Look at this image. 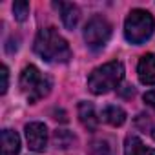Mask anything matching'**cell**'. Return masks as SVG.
<instances>
[{
	"mask_svg": "<svg viewBox=\"0 0 155 155\" xmlns=\"http://www.w3.org/2000/svg\"><path fill=\"white\" fill-rule=\"evenodd\" d=\"M35 53L46 60V62H55V64H64L71 58V48L66 42L64 37L58 35L55 28H44L37 33L35 44H33Z\"/></svg>",
	"mask_w": 155,
	"mask_h": 155,
	"instance_id": "6da1fadb",
	"label": "cell"
},
{
	"mask_svg": "<svg viewBox=\"0 0 155 155\" xmlns=\"http://www.w3.org/2000/svg\"><path fill=\"white\" fill-rule=\"evenodd\" d=\"M122 79H124L122 62L111 60V62H108L104 66H99L97 69L91 71V75L88 77V88H90L91 93L102 95V93H108L113 88H117Z\"/></svg>",
	"mask_w": 155,
	"mask_h": 155,
	"instance_id": "7a4b0ae2",
	"label": "cell"
},
{
	"mask_svg": "<svg viewBox=\"0 0 155 155\" xmlns=\"http://www.w3.org/2000/svg\"><path fill=\"white\" fill-rule=\"evenodd\" d=\"M51 84H53L51 77L42 73L33 64L26 66L20 73V90H22L24 97L28 99V102H31V104L44 99L51 91Z\"/></svg>",
	"mask_w": 155,
	"mask_h": 155,
	"instance_id": "3957f363",
	"label": "cell"
},
{
	"mask_svg": "<svg viewBox=\"0 0 155 155\" xmlns=\"http://www.w3.org/2000/svg\"><path fill=\"white\" fill-rule=\"evenodd\" d=\"M155 29V18L146 9H133L124 22V37L130 44H144Z\"/></svg>",
	"mask_w": 155,
	"mask_h": 155,
	"instance_id": "277c9868",
	"label": "cell"
},
{
	"mask_svg": "<svg viewBox=\"0 0 155 155\" xmlns=\"http://www.w3.org/2000/svg\"><path fill=\"white\" fill-rule=\"evenodd\" d=\"M110 37H111V24L102 15H95L88 20V24L84 28V40H86L88 48L101 49L108 44Z\"/></svg>",
	"mask_w": 155,
	"mask_h": 155,
	"instance_id": "5b68a950",
	"label": "cell"
},
{
	"mask_svg": "<svg viewBox=\"0 0 155 155\" xmlns=\"http://www.w3.org/2000/svg\"><path fill=\"white\" fill-rule=\"evenodd\" d=\"M26 139L29 150L42 153L48 146V128L44 122H29L26 124Z\"/></svg>",
	"mask_w": 155,
	"mask_h": 155,
	"instance_id": "8992f818",
	"label": "cell"
},
{
	"mask_svg": "<svg viewBox=\"0 0 155 155\" xmlns=\"http://www.w3.org/2000/svg\"><path fill=\"white\" fill-rule=\"evenodd\" d=\"M137 75L142 84L146 86L155 84V55L153 53H146L140 57L139 66H137Z\"/></svg>",
	"mask_w": 155,
	"mask_h": 155,
	"instance_id": "52a82bcc",
	"label": "cell"
},
{
	"mask_svg": "<svg viewBox=\"0 0 155 155\" xmlns=\"http://www.w3.org/2000/svg\"><path fill=\"white\" fill-rule=\"evenodd\" d=\"M58 11H60V18H62V24L68 28V29H73L77 24H79V18H81V11L75 4H68V2H55L53 4Z\"/></svg>",
	"mask_w": 155,
	"mask_h": 155,
	"instance_id": "ba28073f",
	"label": "cell"
},
{
	"mask_svg": "<svg viewBox=\"0 0 155 155\" xmlns=\"http://www.w3.org/2000/svg\"><path fill=\"white\" fill-rule=\"evenodd\" d=\"M79 119H81L82 126L91 130V131H95L99 126V117H97L95 106L91 102H81L79 104Z\"/></svg>",
	"mask_w": 155,
	"mask_h": 155,
	"instance_id": "9c48e42d",
	"label": "cell"
},
{
	"mask_svg": "<svg viewBox=\"0 0 155 155\" xmlns=\"http://www.w3.org/2000/svg\"><path fill=\"white\" fill-rule=\"evenodd\" d=\"M2 155H17L20 151V137L13 130H2Z\"/></svg>",
	"mask_w": 155,
	"mask_h": 155,
	"instance_id": "30bf717a",
	"label": "cell"
},
{
	"mask_svg": "<svg viewBox=\"0 0 155 155\" xmlns=\"http://www.w3.org/2000/svg\"><path fill=\"white\" fill-rule=\"evenodd\" d=\"M101 119L104 122H108L110 126H122L126 122V111L120 108V106H115V104H110L106 106L102 111H101Z\"/></svg>",
	"mask_w": 155,
	"mask_h": 155,
	"instance_id": "8fae6325",
	"label": "cell"
},
{
	"mask_svg": "<svg viewBox=\"0 0 155 155\" xmlns=\"http://www.w3.org/2000/svg\"><path fill=\"white\" fill-rule=\"evenodd\" d=\"M124 155H155V150L137 137H128L124 142Z\"/></svg>",
	"mask_w": 155,
	"mask_h": 155,
	"instance_id": "7c38bea8",
	"label": "cell"
},
{
	"mask_svg": "<svg viewBox=\"0 0 155 155\" xmlns=\"http://www.w3.org/2000/svg\"><path fill=\"white\" fill-rule=\"evenodd\" d=\"M53 140H55V144L60 146V148H69V146H73V142H75L77 139H75V135L69 133L68 130H57L55 135H53Z\"/></svg>",
	"mask_w": 155,
	"mask_h": 155,
	"instance_id": "4fadbf2b",
	"label": "cell"
},
{
	"mask_svg": "<svg viewBox=\"0 0 155 155\" xmlns=\"http://www.w3.org/2000/svg\"><path fill=\"white\" fill-rule=\"evenodd\" d=\"M13 15H15V18H17L18 22L28 20V17H29V4L24 2V0L15 2V4H13Z\"/></svg>",
	"mask_w": 155,
	"mask_h": 155,
	"instance_id": "5bb4252c",
	"label": "cell"
},
{
	"mask_svg": "<svg viewBox=\"0 0 155 155\" xmlns=\"http://www.w3.org/2000/svg\"><path fill=\"white\" fill-rule=\"evenodd\" d=\"M91 153H93V155H110V153H111V148H110L108 140L101 139V140L91 142Z\"/></svg>",
	"mask_w": 155,
	"mask_h": 155,
	"instance_id": "9a60e30c",
	"label": "cell"
},
{
	"mask_svg": "<svg viewBox=\"0 0 155 155\" xmlns=\"http://www.w3.org/2000/svg\"><path fill=\"white\" fill-rule=\"evenodd\" d=\"M0 75H2V88H0V93L4 95L8 91V86H9V71H8L6 66H2V73Z\"/></svg>",
	"mask_w": 155,
	"mask_h": 155,
	"instance_id": "2e32d148",
	"label": "cell"
},
{
	"mask_svg": "<svg viewBox=\"0 0 155 155\" xmlns=\"http://www.w3.org/2000/svg\"><path fill=\"white\" fill-rule=\"evenodd\" d=\"M144 102L151 108H155V90H150L144 93Z\"/></svg>",
	"mask_w": 155,
	"mask_h": 155,
	"instance_id": "e0dca14e",
	"label": "cell"
},
{
	"mask_svg": "<svg viewBox=\"0 0 155 155\" xmlns=\"http://www.w3.org/2000/svg\"><path fill=\"white\" fill-rule=\"evenodd\" d=\"M151 135H153V139H155V130H153V131H151Z\"/></svg>",
	"mask_w": 155,
	"mask_h": 155,
	"instance_id": "ac0fdd59",
	"label": "cell"
}]
</instances>
